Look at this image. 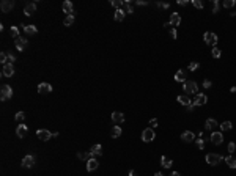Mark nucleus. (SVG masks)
Listing matches in <instances>:
<instances>
[{"label": "nucleus", "instance_id": "1", "mask_svg": "<svg viewBox=\"0 0 236 176\" xmlns=\"http://www.w3.org/2000/svg\"><path fill=\"white\" fill-rule=\"evenodd\" d=\"M11 98H13V88L10 85H2V88H0V99L8 101Z\"/></svg>", "mask_w": 236, "mask_h": 176}, {"label": "nucleus", "instance_id": "2", "mask_svg": "<svg viewBox=\"0 0 236 176\" xmlns=\"http://www.w3.org/2000/svg\"><path fill=\"white\" fill-rule=\"evenodd\" d=\"M222 160H224V157L220 154H214V153L206 154V162L210 165H217V164H220Z\"/></svg>", "mask_w": 236, "mask_h": 176}, {"label": "nucleus", "instance_id": "3", "mask_svg": "<svg viewBox=\"0 0 236 176\" xmlns=\"http://www.w3.org/2000/svg\"><path fill=\"white\" fill-rule=\"evenodd\" d=\"M183 88H184V91H186V95H194V93H197V82H194V80H186Z\"/></svg>", "mask_w": 236, "mask_h": 176}, {"label": "nucleus", "instance_id": "4", "mask_svg": "<svg viewBox=\"0 0 236 176\" xmlns=\"http://www.w3.org/2000/svg\"><path fill=\"white\" fill-rule=\"evenodd\" d=\"M203 38H205V43L210 44V46H216L217 44V35L213 33V32H206L203 35Z\"/></svg>", "mask_w": 236, "mask_h": 176}, {"label": "nucleus", "instance_id": "5", "mask_svg": "<svg viewBox=\"0 0 236 176\" xmlns=\"http://www.w3.org/2000/svg\"><path fill=\"white\" fill-rule=\"evenodd\" d=\"M154 137H156V134H154V131L150 127V129H145V131L142 132V140L143 142H153L154 140Z\"/></svg>", "mask_w": 236, "mask_h": 176}, {"label": "nucleus", "instance_id": "6", "mask_svg": "<svg viewBox=\"0 0 236 176\" xmlns=\"http://www.w3.org/2000/svg\"><path fill=\"white\" fill-rule=\"evenodd\" d=\"M33 165H35V156L27 154L22 159V167H24V168H32Z\"/></svg>", "mask_w": 236, "mask_h": 176}, {"label": "nucleus", "instance_id": "7", "mask_svg": "<svg viewBox=\"0 0 236 176\" xmlns=\"http://www.w3.org/2000/svg\"><path fill=\"white\" fill-rule=\"evenodd\" d=\"M0 8H2V13H10L14 8V2H13V0H3L2 5H0Z\"/></svg>", "mask_w": 236, "mask_h": 176}, {"label": "nucleus", "instance_id": "8", "mask_svg": "<svg viewBox=\"0 0 236 176\" xmlns=\"http://www.w3.org/2000/svg\"><path fill=\"white\" fill-rule=\"evenodd\" d=\"M50 91H52V85H50V83L43 82V83H40V85H38V93L40 95H47V93H50Z\"/></svg>", "mask_w": 236, "mask_h": 176}, {"label": "nucleus", "instance_id": "9", "mask_svg": "<svg viewBox=\"0 0 236 176\" xmlns=\"http://www.w3.org/2000/svg\"><path fill=\"white\" fill-rule=\"evenodd\" d=\"M14 46H16V49L17 50H24L27 46H29V41H27V38H17L16 41H14Z\"/></svg>", "mask_w": 236, "mask_h": 176}, {"label": "nucleus", "instance_id": "10", "mask_svg": "<svg viewBox=\"0 0 236 176\" xmlns=\"http://www.w3.org/2000/svg\"><path fill=\"white\" fill-rule=\"evenodd\" d=\"M36 137H38L40 140H44V142H46V140H49V138L52 137V132H49L47 129H40V131L36 132Z\"/></svg>", "mask_w": 236, "mask_h": 176}, {"label": "nucleus", "instance_id": "11", "mask_svg": "<svg viewBox=\"0 0 236 176\" xmlns=\"http://www.w3.org/2000/svg\"><path fill=\"white\" fill-rule=\"evenodd\" d=\"M206 101H208V98H206V95H203V93H198L197 95V98H195V101H194V105H205L206 104Z\"/></svg>", "mask_w": 236, "mask_h": 176}, {"label": "nucleus", "instance_id": "12", "mask_svg": "<svg viewBox=\"0 0 236 176\" xmlns=\"http://www.w3.org/2000/svg\"><path fill=\"white\" fill-rule=\"evenodd\" d=\"M211 142H213L214 145H220V143L224 142L222 132H213V134H211Z\"/></svg>", "mask_w": 236, "mask_h": 176}, {"label": "nucleus", "instance_id": "13", "mask_svg": "<svg viewBox=\"0 0 236 176\" xmlns=\"http://www.w3.org/2000/svg\"><path fill=\"white\" fill-rule=\"evenodd\" d=\"M63 11H65L68 16H72V14H74V6H72V3L69 2V0L63 2Z\"/></svg>", "mask_w": 236, "mask_h": 176}, {"label": "nucleus", "instance_id": "14", "mask_svg": "<svg viewBox=\"0 0 236 176\" xmlns=\"http://www.w3.org/2000/svg\"><path fill=\"white\" fill-rule=\"evenodd\" d=\"M14 74V68H13V64H5L3 69H2V76L3 77H11Z\"/></svg>", "mask_w": 236, "mask_h": 176}, {"label": "nucleus", "instance_id": "15", "mask_svg": "<svg viewBox=\"0 0 236 176\" xmlns=\"http://www.w3.org/2000/svg\"><path fill=\"white\" fill-rule=\"evenodd\" d=\"M27 132H29V127L24 126V124H19V126H17V129H16V135L19 137V138H24L27 135Z\"/></svg>", "mask_w": 236, "mask_h": 176}, {"label": "nucleus", "instance_id": "16", "mask_svg": "<svg viewBox=\"0 0 236 176\" xmlns=\"http://www.w3.org/2000/svg\"><path fill=\"white\" fill-rule=\"evenodd\" d=\"M170 25H173V29L176 25H179L181 24V16L178 14V13H172V16H170V22H168Z\"/></svg>", "mask_w": 236, "mask_h": 176}, {"label": "nucleus", "instance_id": "17", "mask_svg": "<svg viewBox=\"0 0 236 176\" xmlns=\"http://www.w3.org/2000/svg\"><path fill=\"white\" fill-rule=\"evenodd\" d=\"M112 121L115 124H120V123H124V115L121 112H113L112 113Z\"/></svg>", "mask_w": 236, "mask_h": 176}, {"label": "nucleus", "instance_id": "18", "mask_svg": "<svg viewBox=\"0 0 236 176\" xmlns=\"http://www.w3.org/2000/svg\"><path fill=\"white\" fill-rule=\"evenodd\" d=\"M194 138H195V135H194V132H190V131H186V132L181 134V140L186 142V143H190Z\"/></svg>", "mask_w": 236, "mask_h": 176}, {"label": "nucleus", "instance_id": "19", "mask_svg": "<svg viewBox=\"0 0 236 176\" xmlns=\"http://www.w3.org/2000/svg\"><path fill=\"white\" fill-rule=\"evenodd\" d=\"M98 159H95V157H92L90 160H87V171H93L98 168Z\"/></svg>", "mask_w": 236, "mask_h": 176}, {"label": "nucleus", "instance_id": "20", "mask_svg": "<svg viewBox=\"0 0 236 176\" xmlns=\"http://www.w3.org/2000/svg\"><path fill=\"white\" fill-rule=\"evenodd\" d=\"M219 126L217 124V121L214 118H210V119H206V123H205V127H206V131H214V129Z\"/></svg>", "mask_w": 236, "mask_h": 176}, {"label": "nucleus", "instance_id": "21", "mask_svg": "<svg viewBox=\"0 0 236 176\" xmlns=\"http://www.w3.org/2000/svg\"><path fill=\"white\" fill-rule=\"evenodd\" d=\"M35 11H36V5L35 3H27L25 8H24V14L25 16H32Z\"/></svg>", "mask_w": 236, "mask_h": 176}, {"label": "nucleus", "instance_id": "22", "mask_svg": "<svg viewBox=\"0 0 236 176\" xmlns=\"http://www.w3.org/2000/svg\"><path fill=\"white\" fill-rule=\"evenodd\" d=\"M24 33H25L27 36H32V35H36V33H38V29H36L35 25H25V27H24Z\"/></svg>", "mask_w": 236, "mask_h": 176}, {"label": "nucleus", "instance_id": "23", "mask_svg": "<svg viewBox=\"0 0 236 176\" xmlns=\"http://www.w3.org/2000/svg\"><path fill=\"white\" fill-rule=\"evenodd\" d=\"M90 153H92V156H101L102 154V146L101 145H93L92 148H90Z\"/></svg>", "mask_w": 236, "mask_h": 176}, {"label": "nucleus", "instance_id": "24", "mask_svg": "<svg viewBox=\"0 0 236 176\" xmlns=\"http://www.w3.org/2000/svg\"><path fill=\"white\" fill-rule=\"evenodd\" d=\"M172 164H173V160H172V159H168L167 156H161V165L164 167V168H170V167H172Z\"/></svg>", "mask_w": 236, "mask_h": 176}, {"label": "nucleus", "instance_id": "25", "mask_svg": "<svg viewBox=\"0 0 236 176\" xmlns=\"http://www.w3.org/2000/svg\"><path fill=\"white\" fill-rule=\"evenodd\" d=\"M175 80H176V82H186V71H184V69L176 71V74H175Z\"/></svg>", "mask_w": 236, "mask_h": 176}, {"label": "nucleus", "instance_id": "26", "mask_svg": "<svg viewBox=\"0 0 236 176\" xmlns=\"http://www.w3.org/2000/svg\"><path fill=\"white\" fill-rule=\"evenodd\" d=\"M121 10L126 13V14H132L134 13V8L129 2H123V6H121Z\"/></svg>", "mask_w": 236, "mask_h": 176}, {"label": "nucleus", "instance_id": "27", "mask_svg": "<svg viewBox=\"0 0 236 176\" xmlns=\"http://www.w3.org/2000/svg\"><path fill=\"white\" fill-rule=\"evenodd\" d=\"M178 102L181 104V105H189V104H192V102H190V99L187 98V95H181V96H178Z\"/></svg>", "mask_w": 236, "mask_h": 176}, {"label": "nucleus", "instance_id": "28", "mask_svg": "<svg viewBox=\"0 0 236 176\" xmlns=\"http://www.w3.org/2000/svg\"><path fill=\"white\" fill-rule=\"evenodd\" d=\"M110 135H112V138H118L121 135V127L120 126H113L112 131H110Z\"/></svg>", "mask_w": 236, "mask_h": 176}, {"label": "nucleus", "instance_id": "29", "mask_svg": "<svg viewBox=\"0 0 236 176\" xmlns=\"http://www.w3.org/2000/svg\"><path fill=\"white\" fill-rule=\"evenodd\" d=\"M225 162H227V165L230 167V168H236V159L233 156H228V157H225Z\"/></svg>", "mask_w": 236, "mask_h": 176}, {"label": "nucleus", "instance_id": "30", "mask_svg": "<svg viewBox=\"0 0 236 176\" xmlns=\"http://www.w3.org/2000/svg\"><path fill=\"white\" fill-rule=\"evenodd\" d=\"M124 16H126V13H124L123 10H115V21L121 22V21L124 19Z\"/></svg>", "mask_w": 236, "mask_h": 176}, {"label": "nucleus", "instance_id": "31", "mask_svg": "<svg viewBox=\"0 0 236 176\" xmlns=\"http://www.w3.org/2000/svg\"><path fill=\"white\" fill-rule=\"evenodd\" d=\"M77 157H79V159H82V160H85V162H87V160L92 159L93 156H92V153L88 151V153H79V154H77Z\"/></svg>", "mask_w": 236, "mask_h": 176}, {"label": "nucleus", "instance_id": "32", "mask_svg": "<svg viewBox=\"0 0 236 176\" xmlns=\"http://www.w3.org/2000/svg\"><path fill=\"white\" fill-rule=\"evenodd\" d=\"M63 24H65L66 27H69V25L74 24V14H72V16H66L65 21H63Z\"/></svg>", "mask_w": 236, "mask_h": 176}, {"label": "nucleus", "instance_id": "33", "mask_svg": "<svg viewBox=\"0 0 236 176\" xmlns=\"http://www.w3.org/2000/svg\"><path fill=\"white\" fill-rule=\"evenodd\" d=\"M14 118H16V121H17V123H19V124H22V121H24V118H25V113H24V112H17Z\"/></svg>", "mask_w": 236, "mask_h": 176}, {"label": "nucleus", "instance_id": "34", "mask_svg": "<svg viewBox=\"0 0 236 176\" xmlns=\"http://www.w3.org/2000/svg\"><path fill=\"white\" fill-rule=\"evenodd\" d=\"M220 129H222V131H230V129H231V121H224L220 124Z\"/></svg>", "mask_w": 236, "mask_h": 176}, {"label": "nucleus", "instance_id": "35", "mask_svg": "<svg viewBox=\"0 0 236 176\" xmlns=\"http://www.w3.org/2000/svg\"><path fill=\"white\" fill-rule=\"evenodd\" d=\"M110 5L113 8H116V10H121V6H123V2H120V0H112Z\"/></svg>", "mask_w": 236, "mask_h": 176}, {"label": "nucleus", "instance_id": "36", "mask_svg": "<svg viewBox=\"0 0 236 176\" xmlns=\"http://www.w3.org/2000/svg\"><path fill=\"white\" fill-rule=\"evenodd\" d=\"M219 10H220L219 2H217V0H213V13H214V14H216V13H219Z\"/></svg>", "mask_w": 236, "mask_h": 176}, {"label": "nucleus", "instance_id": "37", "mask_svg": "<svg viewBox=\"0 0 236 176\" xmlns=\"http://www.w3.org/2000/svg\"><path fill=\"white\" fill-rule=\"evenodd\" d=\"M11 36L13 38H19V29H17V27H11Z\"/></svg>", "mask_w": 236, "mask_h": 176}, {"label": "nucleus", "instance_id": "38", "mask_svg": "<svg viewBox=\"0 0 236 176\" xmlns=\"http://www.w3.org/2000/svg\"><path fill=\"white\" fill-rule=\"evenodd\" d=\"M211 53H213L214 58H219V57H220V49H219V47H213V52H211Z\"/></svg>", "mask_w": 236, "mask_h": 176}, {"label": "nucleus", "instance_id": "39", "mask_svg": "<svg viewBox=\"0 0 236 176\" xmlns=\"http://www.w3.org/2000/svg\"><path fill=\"white\" fill-rule=\"evenodd\" d=\"M6 58H8V53H5V52L0 53V63H3V66L6 64Z\"/></svg>", "mask_w": 236, "mask_h": 176}, {"label": "nucleus", "instance_id": "40", "mask_svg": "<svg viewBox=\"0 0 236 176\" xmlns=\"http://www.w3.org/2000/svg\"><path fill=\"white\" fill-rule=\"evenodd\" d=\"M14 60H16V57L13 53H8V58H6V64H13L14 63Z\"/></svg>", "mask_w": 236, "mask_h": 176}, {"label": "nucleus", "instance_id": "41", "mask_svg": "<svg viewBox=\"0 0 236 176\" xmlns=\"http://www.w3.org/2000/svg\"><path fill=\"white\" fill-rule=\"evenodd\" d=\"M194 6L195 8H198V10H202V8H203V2H202V0H194Z\"/></svg>", "mask_w": 236, "mask_h": 176}, {"label": "nucleus", "instance_id": "42", "mask_svg": "<svg viewBox=\"0 0 236 176\" xmlns=\"http://www.w3.org/2000/svg\"><path fill=\"white\" fill-rule=\"evenodd\" d=\"M198 66H200V64H198L197 61H192V63L189 64V69H190V71H197V69H198Z\"/></svg>", "mask_w": 236, "mask_h": 176}, {"label": "nucleus", "instance_id": "43", "mask_svg": "<svg viewBox=\"0 0 236 176\" xmlns=\"http://www.w3.org/2000/svg\"><path fill=\"white\" fill-rule=\"evenodd\" d=\"M231 6H234L233 0H225V2H224V8H231Z\"/></svg>", "mask_w": 236, "mask_h": 176}, {"label": "nucleus", "instance_id": "44", "mask_svg": "<svg viewBox=\"0 0 236 176\" xmlns=\"http://www.w3.org/2000/svg\"><path fill=\"white\" fill-rule=\"evenodd\" d=\"M227 150H228V153H234V150H236V145H234L233 142H230V143H228V146H227Z\"/></svg>", "mask_w": 236, "mask_h": 176}, {"label": "nucleus", "instance_id": "45", "mask_svg": "<svg viewBox=\"0 0 236 176\" xmlns=\"http://www.w3.org/2000/svg\"><path fill=\"white\" fill-rule=\"evenodd\" d=\"M197 146L200 148V150H203V148H205V142L202 140V138H198V140H197Z\"/></svg>", "mask_w": 236, "mask_h": 176}, {"label": "nucleus", "instance_id": "46", "mask_svg": "<svg viewBox=\"0 0 236 176\" xmlns=\"http://www.w3.org/2000/svg\"><path fill=\"white\" fill-rule=\"evenodd\" d=\"M159 8H162V10H167V8H168V3H161V2H158L156 3Z\"/></svg>", "mask_w": 236, "mask_h": 176}, {"label": "nucleus", "instance_id": "47", "mask_svg": "<svg viewBox=\"0 0 236 176\" xmlns=\"http://www.w3.org/2000/svg\"><path fill=\"white\" fill-rule=\"evenodd\" d=\"M194 109H195V105H194V104H189V105L186 107V110H187L189 113H192V112H194Z\"/></svg>", "mask_w": 236, "mask_h": 176}, {"label": "nucleus", "instance_id": "48", "mask_svg": "<svg viewBox=\"0 0 236 176\" xmlns=\"http://www.w3.org/2000/svg\"><path fill=\"white\" fill-rule=\"evenodd\" d=\"M150 126H151V129H153V127H156V126H158V119H156V118H153L151 121H150Z\"/></svg>", "mask_w": 236, "mask_h": 176}, {"label": "nucleus", "instance_id": "49", "mask_svg": "<svg viewBox=\"0 0 236 176\" xmlns=\"http://www.w3.org/2000/svg\"><path fill=\"white\" fill-rule=\"evenodd\" d=\"M170 36H172L173 40H176V30H175V29H170Z\"/></svg>", "mask_w": 236, "mask_h": 176}, {"label": "nucleus", "instance_id": "50", "mask_svg": "<svg viewBox=\"0 0 236 176\" xmlns=\"http://www.w3.org/2000/svg\"><path fill=\"white\" fill-rule=\"evenodd\" d=\"M203 87L205 88H211V80H205L203 82Z\"/></svg>", "mask_w": 236, "mask_h": 176}, {"label": "nucleus", "instance_id": "51", "mask_svg": "<svg viewBox=\"0 0 236 176\" xmlns=\"http://www.w3.org/2000/svg\"><path fill=\"white\" fill-rule=\"evenodd\" d=\"M135 3H137V5H142V6H143V5H148L147 2H143V0H137V2H135Z\"/></svg>", "mask_w": 236, "mask_h": 176}, {"label": "nucleus", "instance_id": "52", "mask_svg": "<svg viewBox=\"0 0 236 176\" xmlns=\"http://www.w3.org/2000/svg\"><path fill=\"white\" fill-rule=\"evenodd\" d=\"M178 3H179V5H183V6H184V5H187V0H186V2H184V0H179V2H178Z\"/></svg>", "mask_w": 236, "mask_h": 176}, {"label": "nucleus", "instance_id": "53", "mask_svg": "<svg viewBox=\"0 0 236 176\" xmlns=\"http://www.w3.org/2000/svg\"><path fill=\"white\" fill-rule=\"evenodd\" d=\"M129 176H137V173H135L134 170H131V171H129Z\"/></svg>", "mask_w": 236, "mask_h": 176}, {"label": "nucleus", "instance_id": "54", "mask_svg": "<svg viewBox=\"0 0 236 176\" xmlns=\"http://www.w3.org/2000/svg\"><path fill=\"white\" fill-rule=\"evenodd\" d=\"M170 176H181V174H179V173H178V171H173V173H172V174H170Z\"/></svg>", "mask_w": 236, "mask_h": 176}, {"label": "nucleus", "instance_id": "55", "mask_svg": "<svg viewBox=\"0 0 236 176\" xmlns=\"http://www.w3.org/2000/svg\"><path fill=\"white\" fill-rule=\"evenodd\" d=\"M230 91H231V93H236V87H231V88H230Z\"/></svg>", "mask_w": 236, "mask_h": 176}, {"label": "nucleus", "instance_id": "56", "mask_svg": "<svg viewBox=\"0 0 236 176\" xmlns=\"http://www.w3.org/2000/svg\"><path fill=\"white\" fill-rule=\"evenodd\" d=\"M154 176H164V174H162L161 171H158V173H156V174H154Z\"/></svg>", "mask_w": 236, "mask_h": 176}]
</instances>
